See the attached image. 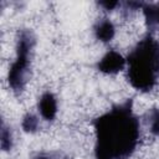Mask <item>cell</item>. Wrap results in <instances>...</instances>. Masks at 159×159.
Returning <instances> with one entry per match:
<instances>
[{
	"instance_id": "cell-1",
	"label": "cell",
	"mask_w": 159,
	"mask_h": 159,
	"mask_svg": "<svg viewBox=\"0 0 159 159\" xmlns=\"http://www.w3.org/2000/svg\"><path fill=\"white\" fill-rule=\"evenodd\" d=\"M94 159H128L135 150L140 124L133 112V101L114 104L93 120Z\"/></svg>"
},
{
	"instance_id": "cell-2",
	"label": "cell",
	"mask_w": 159,
	"mask_h": 159,
	"mask_svg": "<svg viewBox=\"0 0 159 159\" xmlns=\"http://www.w3.org/2000/svg\"><path fill=\"white\" fill-rule=\"evenodd\" d=\"M125 60L130 86L140 92L152 91L159 78V41L152 35L144 36Z\"/></svg>"
},
{
	"instance_id": "cell-3",
	"label": "cell",
	"mask_w": 159,
	"mask_h": 159,
	"mask_svg": "<svg viewBox=\"0 0 159 159\" xmlns=\"http://www.w3.org/2000/svg\"><path fill=\"white\" fill-rule=\"evenodd\" d=\"M35 43L36 40L31 30H21L19 32L16 42V57L11 63L7 73L9 86L16 94L21 93L25 89L30 73Z\"/></svg>"
},
{
	"instance_id": "cell-4",
	"label": "cell",
	"mask_w": 159,
	"mask_h": 159,
	"mask_svg": "<svg viewBox=\"0 0 159 159\" xmlns=\"http://www.w3.org/2000/svg\"><path fill=\"white\" fill-rule=\"evenodd\" d=\"M127 65V60L117 51L109 50L98 62L97 70L106 75H116L119 71L124 70Z\"/></svg>"
},
{
	"instance_id": "cell-5",
	"label": "cell",
	"mask_w": 159,
	"mask_h": 159,
	"mask_svg": "<svg viewBox=\"0 0 159 159\" xmlns=\"http://www.w3.org/2000/svg\"><path fill=\"white\" fill-rule=\"evenodd\" d=\"M39 112L45 120H53L57 114V99L53 93L45 92L39 99Z\"/></svg>"
},
{
	"instance_id": "cell-6",
	"label": "cell",
	"mask_w": 159,
	"mask_h": 159,
	"mask_svg": "<svg viewBox=\"0 0 159 159\" xmlns=\"http://www.w3.org/2000/svg\"><path fill=\"white\" fill-rule=\"evenodd\" d=\"M93 34L96 36V39L101 42H109L112 41V39L116 35V27L113 25V22L109 19H101L98 20L94 26H93Z\"/></svg>"
},
{
	"instance_id": "cell-7",
	"label": "cell",
	"mask_w": 159,
	"mask_h": 159,
	"mask_svg": "<svg viewBox=\"0 0 159 159\" xmlns=\"http://www.w3.org/2000/svg\"><path fill=\"white\" fill-rule=\"evenodd\" d=\"M142 10L144 14L145 25L148 30L159 29V2H155V4L143 2Z\"/></svg>"
},
{
	"instance_id": "cell-8",
	"label": "cell",
	"mask_w": 159,
	"mask_h": 159,
	"mask_svg": "<svg viewBox=\"0 0 159 159\" xmlns=\"http://www.w3.org/2000/svg\"><path fill=\"white\" fill-rule=\"evenodd\" d=\"M147 123L153 135L159 137V108H152L147 113Z\"/></svg>"
},
{
	"instance_id": "cell-9",
	"label": "cell",
	"mask_w": 159,
	"mask_h": 159,
	"mask_svg": "<svg viewBox=\"0 0 159 159\" xmlns=\"http://www.w3.org/2000/svg\"><path fill=\"white\" fill-rule=\"evenodd\" d=\"M21 127L26 133H35L39 128V118L32 113H27L22 118Z\"/></svg>"
},
{
	"instance_id": "cell-10",
	"label": "cell",
	"mask_w": 159,
	"mask_h": 159,
	"mask_svg": "<svg viewBox=\"0 0 159 159\" xmlns=\"http://www.w3.org/2000/svg\"><path fill=\"white\" fill-rule=\"evenodd\" d=\"M0 144H1V149L4 152H9L12 147V135H11V130L5 125V123H2L1 125V135H0Z\"/></svg>"
},
{
	"instance_id": "cell-11",
	"label": "cell",
	"mask_w": 159,
	"mask_h": 159,
	"mask_svg": "<svg viewBox=\"0 0 159 159\" xmlns=\"http://www.w3.org/2000/svg\"><path fill=\"white\" fill-rule=\"evenodd\" d=\"M98 5L102 6L106 11H112V10H114L116 7L120 6V2H119V1H99Z\"/></svg>"
},
{
	"instance_id": "cell-12",
	"label": "cell",
	"mask_w": 159,
	"mask_h": 159,
	"mask_svg": "<svg viewBox=\"0 0 159 159\" xmlns=\"http://www.w3.org/2000/svg\"><path fill=\"white\" fill-rule=\"evenodd\" d=\"M34 159H68V158H61V157H55V154H39Z\"/></svg>"
}]
</instances>
